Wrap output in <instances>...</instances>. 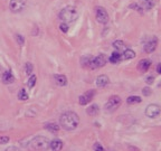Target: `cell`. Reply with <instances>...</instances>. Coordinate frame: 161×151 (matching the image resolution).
Returning <instances> with one entry per match:
<instances>
[{
  "label": "cell",
  "mask_w": 161,
  "mask_h": 151,
  "mask_svg": "<svg viewBox=\"0 0 161 151\" xmlns=\"http://www.w3.org/2000/svg\"><path fill=\"white\" fill-rule=\"evenodd\" d=\"M96 13V20L101 24H106L108 21V13L103 7H97L95 10Z\"/></svg>",
  "instance_id": "7"
},
{
  "label": "cell",
  "mask_w": 161,
  "mask_h": 151,
  "mask_svg": "<svg viewBox=\"0 0 161 151\" xmlns=\"http://www.w3.org/2000/svg\"><path fill=\"white\" fill-rule=\"evenodd\" d=\"M9 142V137H0V145H6Z\"/></svg>",
  "instance_id": "30"
},
{
  "label": "cell",
  "mask_w": 161,
  "mask_h": 151,
  "mask_svg": "<svg viewBox=\"0 0 161 151\" xmlns=\"http://www.w3.org/2000/svg\"><path fill=\"white\" fill-rule=\"evenodd\" d=\"M130 8H132L133 10H138V11H142L141 8H140V6H139L138 3H131L130 5Z\"/></svg>",
  "instance_id": "31"
},
{
  "label": "cell",
  "mask_w": 161,
  "mask_h": 151,
  "mask_svg": "<svg viewBox=\"0 0 161 151\" xmlns=\"http://www.w3.org/2000/svg\"><path fill=\"white\" fill-rule=\"evenodd\" d=\"M44 128L50 132H57L59 130V127L57 124H55V123H47V124H45Z\"/></svg>",
  "instance_id": "21"
},
{
  "label": "cell",
  "mask_w": 161,
  "mask_h": 151,
  "mask_svg": "<svg viewBox=\"0 0 161 151\" xmlns=\"http://www.w3.org/2000/svg\"><path fill=\"white\" fill-rule=\"evenodd\" d=\"M145 82H147V84H153V82H155V77L153 76H149V77H147V79H145Z\"/></svg>",
  "instance_id": "33"
},
{
  "label": "cell",
  "mask_w": 161,
  "mask_h": 151,
  "mask_svg": "<svg viewBox=\"0 0 161 151\" xmlns=\"http://www.w3.org/2000/svg\"><path fill=\"white\" fill-rule=\"evenodd\" d=\"M36 81H37L36 75H31V76H30L29 79H28V82H27V84H28V87H29V89L34 87V86H35V84H36Z\"/></svg>",
  "instance_id": "25"
},
{
  "label": "cell",
  "mask_w": 161,
  "mask_h": 151,
  "mask_svg": "<svg viewBox=\"0 0 161 151\" xmlns=\"http://www.w3.org/2000/svg\"><path fill=\"white\" fill-rule=\"evenodd\" d=\"M121 105V99H120V96H116V95H113L111 96L108 101L105 103V111H108V112H112L116 110Z\"/></svg>",
  "instance_id": "4"
},
{
  "label": "cell",
  "mask_w": 161,
  "mask_h": 151,
  "mask_svg": "<svg viewBox=\"0 0 161 151\" xmlns=\"http://www.w3.org/2000/svg\"><path fill=\"white\" fill-rule=\"evenodd\" d=\"M92 59H93L92 56H84V57L81 58V64H82L83 67H90L91 68V66H92Z\"/></svg>",
  "instance_id": "19"
},
{
  "label": "cell",
  "mask_w": 161,
  "mask_h": 151,
  "mask_svg": "<svg viewBox=\"0 0 161 151\" xmlns=\"http://www.w3.org/2000/svg\"><path fill=\"white\" fill-rule=\"evenodd\" d=\"M151 66V61L150 59H141L138 64V69L141 73H145Z\"/></svg>",
  "instance_id": "11"
},
{
  "label": "cell",
  "mask_w": 161,
  "mask_h": 151,
  "mask_svg": "<svg viewBox=\"0 0 161 151\" xmlns=\"http://www.w3.org/2000/svg\"><path fill=\"white\" fill-rule=\"evenodd\" d=\"M6 151H19V149H17L16 147H9L6 149Z\"/></svg>",
  "instance_id": "34"
},
{
  "label": "cell",
  "mask_w": 161,
  "mask_h": 151,
  "mask_svg": "<svg viewBox=\"0 0 161 151\" xmlns=\"http://www.w3.org/2000/svg\"><path fill=\"white\" fill-rule=\"evenodd\" d=\"M142 93H143V95L145 96H149L151 94V90L149 89V87H145V89L142 90Z\"/></svg>",
  "instance_id": "32"
},
{
  "label": "cell",
  "mask_w": 161,
  "mask_h": 151,
  "mask_svg": "<svg viewBox=\"0 0 161 151\" xmlns=\"http://www.w3.org/2000/svg\"><path fill=\"white\" fill-rule=\"evenodd\" d=\"M157 45H158V38L156 36H153L152 38H150V39L148 40V43L145 44V52L147 53L155 52L156 48H157Z\"/></svg>",
  "instance_id": "10"
},
{
  "label": "cell",
  "mask_w": 161,
  "mask_h": 151,
  "mask_svg": "<svg viewBox=\"0 0 161 151\" xmlns=\"http://www.w3.org/2000/svg\"><path fill=\"white\" fill-rule=\"evenodd\" d=\"M153 0H139V6L141 9H145V10H150L152 9L153 7Z\"/></svg>",
  "instance_id": "13"
},
{
  "label": "cell",
  "mask_w": 161,
  "mask_h": 151,
  "mask_svg": "<svg viewBox=\"0 0 161 151\" xmlns=\"http://www.w3.org/2000/svg\"><path fill=\"white\" fill-rule=\"evenodd\" d=\"M79 17V11L74 7H66L59 13V19L64 23H73Z\"/></svg>",
  "instance_id": "3"
},
{
  "label": "cell",
  "mask_w": 161,
  "mask_h": 151,
  "mask_svg": "<svg viewBox=\"0 0 161 151\" xmlns=\"http://www.w3.org/2000/svg\"><path fill=\"white\" fill-rule=\"evenodd\" d=\"M135 57V53L132 50H124L123 54L121 55V59H124V61H128V59H132Z\"/></svg>",
  "instance_id": "17"
},
{
  "label": "cell",
  "mask_w": 161,
  "mask_h": 151,
  "mask_svg": "<svg viewBox=\"0 0 161 151\" xmlns=\"http://www.w3.org/2000/svg\"><path fill=\"white\" fill-rule=\"evenodd\" d=\"M160 114V106L158 104H150L145 109V115L148 118H157Z\"/></svg>",
  "instance_id": "8"
},
{
  "label": "cell",
  "mask_w": 161,
  "mask_h": 151,
  "mask_svg": "<svg viewBox=\"0 0 161 151\" xmlns=\"http://www.w3.org/2000/svg\"><path fill=\"white\" fill-rule=\"evenodd\" d=\"M142 101V99L140 98V96H129L128 100H126V102H128L129 104H137V103H140V102Z\"/></svg>",
  "instance_id": "22"
},
{
  "label": "cell",
  "mask_w": 161,
  "mask_h": 151,
  "mask_svg": "<svg viewBox=\"0 0 161 151\" xmlns=\"http://www.w3.org/2000/svg\"><path fill=\"white\" fill-rule=\"evenodd\" d=\"M157 73H158V74L161 73V64H158V65H157Z\"/></svg>",
  "instance_id": "35"
},
{
  "label": "cell",
  "mask_w": 161,
  "mask_h": 151,
  "mask_svg": "<svg viewBox=\"0 0 161 151\" xmlns=\"http://www.w3.org/2000/svg\"><path fill=\"white\" fill-rule=\"evenodd\" d=\"M99 112H100V109H99V105H96V104H93L91 105L90 108L86 109V113L90 115H92V116H95V115L99 114Z\"/></svg>",
  "instance_id": "18"
},
{
  "label": "cell",
  "mask_w": 161,
  "mask_h": 151,
  "mask_svg": "<svg viewBox=\"0 0 161 151\" xmlns=\"http://www.w3.org/2000/svg\"><path fill=\"white\" fill-rule=\"evenodd\" d=\"M94 95H95V91L94 90H90V91H87V92H85L83 95L79 96V104L81 105H86L89 104L90 102L92 101L93 98H94Z\"/></svg>",
  "instance_id": "9"
},
{
  "label": "cell",
  "mask_w": 161,
  "mask_h": 151,
  "mask_svg": "<svg viewBox=\"0 0 161 151\" xmlns=\"http://www.w3.org/2000/svg\"><path fill=\"white\" fill-rule=\"evenodd\" d=\"M108 61L112 63V64H118L120 61H121V54L116 50V52H113L112 53V55L110 56V58Z\"/></svg>",
  "instance_id": "20"
},
{
  "label": "cell",
  "mask_w": 161,
  "mask_h": 151,
  "mask_svg": "<svg viewBox=\"0 0 161 151\" xmlns=\"http://www.w3.org/2000/svg\"><path fill=\"white\" fill-rule=\"evenodd\" d=\"M54 79L57 85L59 86H65L67 84V77L63 74H59V75H54Z\"/></svg>",
  "instance_id": "14"
},
{
  "label": "cell",
  "mask_w": 161,
  "mask_h": 151,
  "mask_svg": "<svg viewBox=\"0 0 161 151\" xmlns=\"http://www.w3.org/2000/svg\"><path fill=\"white\" fill-rule=\"evenodd\" d=\"M108 84V77L106 75H100L96 79V85L99 87H104Z\"/></svg>",
  "instance_id": "16"
},
{
  "label": "cell",
  "mask_w": 161,
  "mask_h": 151,
  "mask_svg": "<svg viewBox=\"0 0 161 151\" xmlns=\"http://www.w3.org/2000/svg\"><path fill=\"white\" fill-rule=\"evenodd\" d=\"M113 47L116 48V50H125V44L122 42V40H115L113 42Z\"/></svg>",
  "instance_id": "23"
},
{
  "label": "cell",
  "mask_w": 161,
  "mask_h": 151,
  "mask_svg": "<svg viewBox=\"0 0 161 151\" xmlns=\"http://www.w3.org/2000/svg\"><path fill=\"white\" fill-rule=\"evenodd\" d=\"M1 71H2V67H1V66H0V72H1Z\"/></svg>",
  "instance_id": "36"
},
{
  "label": "cell",
  "mask_w": 161,
  "mask_h": 151,
  "mask_svg": "<svg viewBox=\"0 0 161 151\" xmlns=\"http://www.w3.org/2000/svg\"><path fill=\"white\" fill-rule=\"evenodd\" d=\"M49 147L53 151H60L63 149V142L59 139H55V140L50 142Z\"/></svg>",
  "instance_id": "15"
},
{
  "label": "cell",
  "mask_w": 161,
  "mask_h": 151,
  "mask_svg": "<svg viewBox=\"0 0 161 151\" xmlns=\"http://www.w3.org/2000/svg\"><path fill=\"white\" fill-rule=\"evenodd\" d=\"M108 63V57L104 54H100L99 56H96L92 59V66L91 68H101Z\"/></svg>",
  "instance_id": "6"
},
{
  "label": "cell",
  "mask_w": 161,
  "mask_h": 151,
  "mask_svg": "<svg viewBox=\"0 0 161 151\" xmlns=\"http://www.w3.org/2000/svg\"><path fill=\"white\" fill-rule=\"evenodd\" d=\"M50 142L45 137H36L34 138L28 145V149L30 151H46L49 148Z\"/></svg>",
  "instance_id": "2"
},
{
  "label": "cell",
  "mask_w": 161,
  "mask_h": 151,
  "mask_svg": "<svg viewBox=\"0 0 161 151\" xmlns=\"http://www.w3.org/2000/svg\"><path fill=\"white\" fill-rule=\"evenodd\" d=\"M2 82L5 84H13L15 82V77H13V73L10 72V71H6L2 74Z\"/></svg>",
  "instance_id": "12"
},
{
  "label": "cell",
  "mask_w": 161,
  "mask_h": 151,
  "mask_svg": "<svg viewBox=\"0 0 161 151\" xmlns=\"http://www.w3.org/2000/svg\"><path fill=\"white\" fill-rule=\"evenodd\" d=\"M93 148H94V151H105L104 149H103L102 145H100L99 142H96V143H94V145H93Z\"/></svg>",
  "instance_id": "29"
},
{
  "label": "cell",
  "mask_w": 161,
  "mask_h": 151,
  "mask_svg": "<svg viewBox=\"0 0 161 151\" xmlns=\"http://www.w3.org/2000/svg\"><path fill=\"white\" fill-rule=\"evenodd\" d=\"M16 40H17V43L19 44L20 46H23L24 44H25V38H24L23 35H18V34H17V35H16Z\"/></svg>",
  "instance_id": "27"
},
{
  "label": "cell",
  "mask_w": 161,
  "mask_h": 151,
  "mask_svg": "<svg viewBox=\"0 0 161 151\" xmlns=\"http://www.w3.org/2000/svg\"><path fill=\"white\" fill-rule=\"evenodd\" d=\"M18 99H20L21 101H26V100H28V94H27V92L24 89L20 90L19 93H18Z\"/></svg>",
  "instance_id": "24"
},
{
  "label": "cell",
  "mask_w": 161,
  "mask_h": 151,
  "mask_svg": "<svg viewBox=\"0 0 161 151\" xmlns=\"http://www.w3.org/2000/svg\"><path fill=\"white\" fill-rule=\"evenodd\" d=\"M33 64L31 63H27L26 66H25V71H26V74H28V75H30L31 73H33Z\"/></svg>",
  "instance_id": "26"
},
{
  "label": "cell",
  "mask_w": 161,
  "mask_h": 151,
  "mask_svg": "<svg viewBox=\"0 0 161 151\" xmlns=\"http://www.w3.org/2000/svg\"><path fill=\"white\" fill-rule=\"evenodd\" d=\"M59 29L62 30L63 33H67V31H68V25L66 23L60 24V25H59Z\"/></svg>",
  "instance_id": "28"
},
{
  "label": "cell",
  "mask_w": 161,
  "mask_h": 151,
  "mask_svg": "<svg viewBox=\"0 0 161 151\" xmlns=\"http://www.w3.org/2000/svg\"><path fill=\"white\" fill-rule=\"evenodd\" d=\"M59 122H60L63 129H65L67 131H72V130H75L77 128V125L79 123V118L75 112L68 111L60 115Z\"/></svg>",
  "instance_id": "1"
},
{
  "label": "cell",
  "mask_w": 161,
  "mask_h": 151,
  "mask_svg": "<svg viewBox=\"0 0 161 151\" xmlns=\"http://www.w3.org/2000/svg\"><path fill=\"white\" fill-rule=\"evenodd\" d=\"M9 7L13 13H20L26 7V0H10Z\"/></svg>",
  "instance_id": "5"
}]
</instances>
